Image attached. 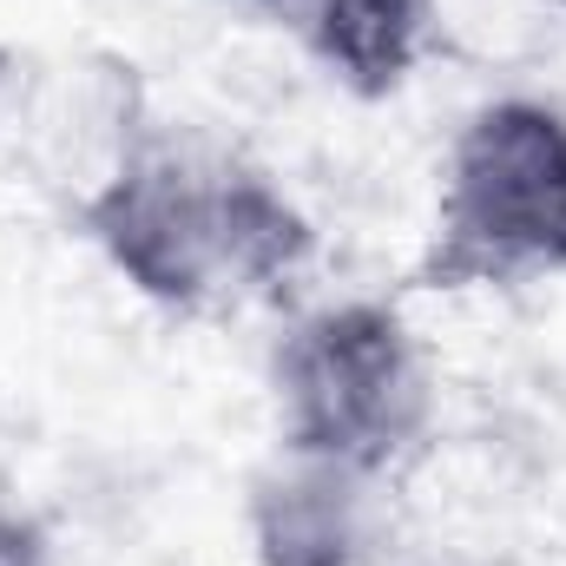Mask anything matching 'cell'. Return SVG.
Wrapping results in <instances>:
<instances>
[{
    "mask_svg": "<svg viewBox=\"0 0 566 566\" xmlns=\"http://www.w3.org/2000/svg\"><path fill=\"white\" fill-rule=\"evenodd\" d=\"M93 251L171 316H231L303 277L316 231L264 165L145 119L99 185L80 191Z\"/></svg>",
    "mask_w": 566,
    "mask_h": 566,
    "instance_id": "obj_1",
    "label": "cell"
},
{
    "mask_svg": "<svg viewBox=\"0 0 566 566\" xmlns=\"http://www.w3.org/2000/svg\"><path fill=\"white\" fill-rule=\"evenodd\" d=\"M566 277V113L501 93L461 119L441 158L422 290H521Z\"/></svg>",
    "mask_w": 566,
    "mask_h": 566,
    "instance_id": "obj_2",
    "label": "cell"
},
{
    "mask_svg": "<svg viewBox=\"0 0 566 566\" xmlns=\"http://www.w3.org/2000/svg\"><path fill=\"white\" fill-rule=\"evenodd\" d=\"M277 448L396 474L434 428V369L409 316L382 296L303 310L271 349Z\"/></svg>",
    "mask_w": 566,
    "mask_h": 566,
    "instance_id": "obj_3",
    "label": "cell"
},
{
    "mask_svg": "<svg viewBox=\"0 0 566 566\" xmlns=\"http://www.w3.org/2000/svg\"><path fill=\"white\" fill-rule=\"evenodd\" d=\"M244 534L258 566H382L389 560V474L277 448L244 488Z\"/></svg>",
    "mask_w": 566,
    "mask_h": 566,
    "instance_id": "obj_4",
    "label": "cell"
},
{
    "mask_svg": "<svg viewBox=\"0 0 566 566\" xmlns=\"http://www.w3.org/2000/svg\"><path fill=\"white\" fill-rule=\"evenodd\" d=\"M277 27L356 99H389L441 53L434 0H271Z\"/></svg>",
    "mask_w": 566,
    "mask_h": 566,
    "instance_id": "obj_5",
    "label": "cell"
},
{
    "mask_svg": "<svg viewBox=\"0 0 566 566\" xmlns=\"http://www.w3.org/2000/svg\"><path fill=\"white\" fill-rule=\"evenodd\" d=\"M0 566H60V541L46 534L40 514L0 507Z\"/></svg>",
    "mask_w": 566,
    "mask_h": 566,
    "instance_id": "obj_6",
    "label": "cell"
},
{
    "mask_svg": "<svg viewBox=\"0 0 566 566\" xmlns=\"http://www.w3.org/2000/svg\"><path fill=\"white\" fill-rule=\"evenodd\" d=\"M251 7H271V0H251Z\"/></svg>",
    "mask_w": 566,
    "mask_h": 566,
    "instance_id": "obj_7",
    "label": "cell"
}]
</instances>
